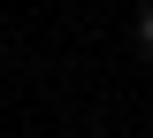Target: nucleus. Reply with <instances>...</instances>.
I'll return each instance as SVG.
<instances>
[{
    "label": "nucleus",
    "instance_id": "nucleus-1",
    "mask_svg": "<svg viewBox=\"0 0 153 138\" xmlns=\"http://www.w3.org/2000/svg\"><path fill=\"white\" fill-rule=\"evenodd\" d=\"M138 46H146V54H153V8H146V23H138Z\"/></svg>",
    "mask_w": 153,
    "mask_h": 138
}]
</instances>
